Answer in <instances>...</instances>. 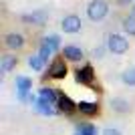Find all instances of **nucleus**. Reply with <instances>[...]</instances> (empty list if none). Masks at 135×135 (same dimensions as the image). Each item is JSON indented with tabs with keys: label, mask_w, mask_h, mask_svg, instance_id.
<instances>
[{
	"label": "nucleus",
	"mask_w": 135,
	"mask_h": 135,
	"mask_svg": "<svg viewBox=\"0 0 135 135\" xmlns=\"http://www.w3.org/2000/svg\"><path fill=\"white\" fill-rule=\"evenodd\" d=\"M62 56H65L67 61L77 62V61H81V59H83V51H81L79 46H75V45H67L65 49H62Z\"/></svg>",
	"instance_id": "obj_13"
},
{
	"label": "nucleus",
	"mask_w": 135,
	"mask_h": 135,
	"mask_svg": "<svg viewBox=\"0 0 135 135\" xmlns=\"http://www.w3.org/2000/svg\"><path fill=\"white\" fill-rule=\"evenodd\" d=\"M16 65H18V56L4 55V56H2V61H0V71H2V73H10Z\"/></svg>",
	"instance_id": "obj_15"
},
{
	"label": "nucleus",
	"mask_w": 135,
	"mask_h": 135,
	"mask_svg": "<svg viewBox=\"0 0 135 135\" xmlns=\"http://www.w3.org/2000/svg\"><path fill=\"white\" fill-rule=\"evenodd\" d=\"M46 18H49V12L36 10V12H30V14H22V22H26V24H36V26H45Z\"/></svg>",
	"instance_id": "obj_8"
},
{
	"label": "nucleus",
	"mask_w": 135,
	"mask_h": 135,
	"mask_svg": "<svg viewBox=\"0 0 135 135\" xmlns=\"http://www.w3.org/2000/svg\"><path fill=\"white\" fill-rule=\"evenodd\" d=\"M101 55H103V46H99V49H95V56H97V59H101Z\"/></svg>",
	"instance_id": "obj_23"
},
{
	"label": "nucleus",
	"mask_w": 135,
	"mask_h": 135,
	"mask_svg": "<svg viewBox=\"0 0 135 135\" xmlns=\"http://www.w3.org/2000/svg\"><path fill=\"white\" fill-rule=\"evenodd\" d=\"M38 99L42 103H46V105L55 107L56 103H59V93H56L52 87H42V89L38 91Z\"/></svg>",
	"instance_id": "obj_9"
},
{
	"label": "nucleus",
	"mask_w": 135,
	"mask_h": 135,
	"mask_svg": "<svg viewBox=\"0 0 135 135\" xmlns=\"http://www.w3.org/2000/svg\"><path fill=\"white\" fill-rule=\"evenodd\" d=\"M99 103L97 101H79L77 103V111H81V115H87V117H93L99 113Z\"/></svg>",
	"instance_id": "obj_12"
},
{
	"label": "nucleus",
	"mask_w": 135,
	"mask_h": 135,
	"mask_svg": "<svg viewBox=\"0 0 135 135\" xmlns=\"http://www.w3.org/2000/svg\"><path fill=\"white\" fill-rule=\"evenodd\" d=\"M4 46L6 49H10V51H18V49H22L24 46V36L18 32H10L4 36Z\"/></svg>",
	"instance_id": "obj_10"
},
{
	"label": "nucleus",
	"mask_w": 135,
	"mask_h": 135,
	"mask_svg": "<svg viewBox=\"0 0 135 135\" xmlns=\"http://www.w3.org/2000/svg\"><path fill=\"white\" fill-rule=\"evenodd\" d=\"M123 30L131 36H135V14H129V16L123 20Z\"/></svg>",
	"instance_id": "obj_18"
},
{
	"label": "nucleus",
	"mask_w": 135,
	"mask_h": 135,
	"mask_svg": "<svg viewBox=\"0 0 135 135\" xmlns=\"http://www.w3.org/2000/svg\"><path fill=\"white\" fill-rule=\"evenodd\" d=\"M109 12V4L105 0H91L89 6H87V16L93 20V22H99L103 18L107 16Z\"/></svg>",
	"instance_id": "obj_1"
},
{
	"label": "nucleus",
	"mask_w": 135,
	"mask_h": 135,
	"mask_svg": "<svg viewBox=\"0 0 135 135\" xmlns=\"http://www.w3.org/2000/svg\"><path fill=\"white\" fill-rule=\"evenodd\" d=\"M38 55L40 56H42V61H49V56H51V55H55V51H52V49H51V46H49V45H46V42H40V51H38Z\"/></svg>",
	"instance_id": "obj_21"
},
{
	"label": "nucleus",
	"mask_w": 135,
	"mask_h": 135,
	"mask_svg": "<svg viewBox=\"0 0 135 135\" xmlns=\"http://www.w3.org/2000/svg\"><path fill=\"white\" fill-rule=\"evenodd\" d=\"M117 2H119V4H129L131 0H117Z\"/></svg>",
	"instance_id": "obj_24"
},
{
	"label": "nucleus",
	"mask_w": 135,
	"mask_h": 135,
	"mask_svg": "<svg viewBox=\"0 0 135 135\" xmlns=\"http://www.w3.org/2000/svg\"><path fill=\"white\" fill-rule=\"evenodd\" d=\"M32 89V79H28V77H16V95H18V101H30V93Z\"/></svg>",
	"instance_id": "obj_4"
},
{
	"label": "nucleus",
	"mask_w": 135,
	"mask_h": 135,
	"mask_svg": "<svg viewBox=\"0 0 135 135\" xmlns=\"http://www.w3.org/2000/svg\"><path fill=\"white\" fill-rule=\"evenodd\" d=\"M109 105H111V109H113L115 113H129V111H131L129 101H127V99H123V97H113Z\"/></svg>",
	"instance_id": "obj_14"
},
{
	"label": "nucleus",
	"mask_w": 135,
	"mask_h": 135,
	"mask_svg": "<svg viewBox=\"0 0 135 135\" xmlns=\"http://www.w3.org/2000/svg\"><path fill=\"white\" fill-rule=\"evenodd\" d=\"M81 24L83 22H81V18L77 16V14H69V16L62 18L61 26L67 34H77V32H81Z\"/></svg>",
	"instance_id": "obj_6"
},
{
	"label": "nucleus",
	"mask_w": 135,
	"mask_h": 135,
	"mask_svg": "<svg viewBox=\"0 0 135 135\" xmlns=\"http://www.w3.org/2000/svg\"><path fill=\"white\" fill-rule=\"evenodd\" d=\"M75 135H97V127L91 123H83L77 127V133Z\"/></svg>",
	"instance_id": "obj_19"
},
{
	"label": "nucleus",
	"mask_w": 135,
	"mask_h": 135,
	"mask_svg": "<svg viewBox=\"0 0 135 135\" xmlns=\"http://www.w3.org/2000/svg\"><path fill=\"white\" fill-rule=\"evenodd\" d=\"M67 75H69L67 59H55V61L51 62V67H49V77H51V79L61 81V79H65Z\"/></svg>",
	"instance_id": "obj_3"
},
{
	"label": "nucleus",
	"mask_w": 135,
	"mask_h": 135,
	"mask_svg": "<svg viewBox=\"0 0 135 135\" xmlns=\"http://www.w3.org/2000/svg\"><path fill=\"white\" fill-rule=\"evenodd\" d=\"M42 42H46V45L51 46L55 52L61 49V36H59V34H49V36H45V38H42Z\"/></svg>",
	"instance_id": "obj_17"
},
{
	"label": "nucleus",
	"mask_w": 135,
	"mask_h": 135,
	"mask_svg": "<svg viewBox=\"0 0 135 135\" xmlns=\"http://www.w3.org/2000/svg\"><path fill=\"white\" fill-rule=\"evenodd\" d=\"M107 49L113 52V55H125L127 49H129V40L125 38L123 34H109Z\"/></svg>",
	"instance_id": "obj_2"
},
{
	"label": "nucleus",
	"mask_w": 135,
	"mask_h": 135,
	"mask_svg": "<svg viewBox=\"0 0 135 135\" xmlns=\"http://www.w3.org/2000/svg\"><path fill=\"white\" fill-rule=\"evenodd\" d=\"M56 109L61 113H73L75 109H77V103L71 99L69 95H65V93H59V103H56Z\"/></svg>",
	"instance_id": "obj_11"
},
{
	"label": "nucleus",
	"mask_w": 135,
	"mask_h": 135,
	"mask_svg": "<svg viewBox=\"0 0 135 135\" xmlns=\"http://www.w3.org/2000/svg\"><path fill=\"white\" fill-rule=\"evenodd\" d=\"M30 103H32L34 111H36V113H40V115H45V117H49V115H56V113H61L59 109H55V107H51V105L42 103V101L38 99V97H34V95H30Z\"/></svg>",
	"instance_id": "obj_7"
},
{
	"label": "nucleus",
	"mask_w": 135,
	"mask_h": 135,
	"mask_svg": "<svg viewBox=\"0 0 135 135\" xmlns=\"http://www.w3.org/2000/svg\"><path fill=\"white\" fill-rule=\"evenodd\" d=\"M121 81L129 87H135V69H127L123 75H121Z\"/></svg>",
	"instance_id": "obj_20"
},
{
	"label": "nucleus",
	"mask_w": 135,
	"mask_h": 135,
	"mask_svg": "<svg viewBox=\"0 0 135 135\" xmlns=\"http://www.w3.org/2000/svg\"><path fill=\"white\" fill-rule=\"evenodd\" d=\"M131 14H135V6H133V12H131Z\"/></svg>",
	"instance_id": "obj_25"
},
{
	"label": "nucleus",
	"mask_w": 135,
	"mask_h": 135,
	"mask_svg": "<svg viewBox=\"0 0 135 135\" xmlns=\"http://www.w3.org/2000/svg\"><path fill=\"white\" fill-rule=\"evenodd\" d=\"M75 79L81 85H93V81H95V71H93L91 65H83L81 69L75 71Z\"/></svg>",
	"instance_id": "obj_5"
},
{
	"label": "nucleus",
	"mask_w": 135,
	"mask_h": 135,
	"mask_svg": "<svg viewBox=\"0 0 135 135\" xmlns=\"http://www.w3.org/2000/svg\"><path fill=\"white\" fill-rule=\"evenodd\" d=\"M101 135H123L119 129H113V127H107V129H103Z\"/></svg>",
	"instance_id": "obj_22"
},
{
	"label": "nucleus",
	"mask_w": 135,
	"mask_h": 135,
	"mask_svg": "<svg viewBox=\"0 0 135 135\" xmlns=\"http://www.w3.org/2000/svg\"><path fill=\"white\" fill-rule=\"evenodd\" d=\"M45 65H46V62L42 61V56H40V55H30V56H28V67L34 69V71H42Z\"/></svg>",
	"instance_id": "obj_16"
}]
</instances>
